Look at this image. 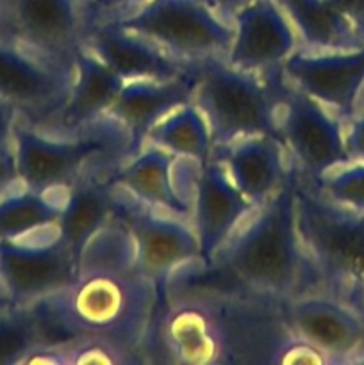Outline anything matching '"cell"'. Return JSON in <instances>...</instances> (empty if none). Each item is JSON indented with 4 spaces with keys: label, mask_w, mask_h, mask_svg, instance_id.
Wrapping results in <instances>:
<instances>
[{
    "label": "cell",
    "mask_w": 364,
    "mask_h": 365,
    "mask_svg": "<svg viewBox=\"0 0 364 365\" xmlns=\"http://www.w3.org/2000/svg\"><path fill=\"white\" fill-rule=\"evenodd\" d=\"M296 170L250 223L239 228L203 267L216 274L220 289L243 291L285 302L305 292H321L320 278L303 252L296 228Z\"/></svg>",
    "instance_id": "6da1fadb"
},
{
    "label": "cell",
    "mask_w": 364,
    "mask_h": 365,
    "mask_svg": "<svg viewBox=\"0 0 364 365\" xmlns=\"http://www.w3.org/2000/svg\"><path fill=\"white\" fill-rule=\"evenodd\" d=\"M163 296L139 269L82 273L59 291L31 303L43 344L103 337L146 359V344Z\"/></svg>",
    "instance_id": "7a4b0ae2"
},
{
    "label": "cell",
    "mask_w": 364,
    "mask_h": 365,
    "mask_svg": "<svg viewBox=\"0 0 364 365\" xmlns=\"http://www.w3.org/2000/svg\"><path fill=\"white\" fill-rule=\"evenodd\" d=\"M13 155L24 187L39 192L64 191L91 168H120L131 159V139L107 114L74 134H50L18 116Z\"/></svg>",
    "instance_id": "3957f363"
},
{
    "label": "cell",
    "mask_w": 364,
    "mask_h": 365,
    "mask_svg": "<svg viewBox=\"0 0 364 365\" xmlns=\"http://www.w3.org/2000/svg\"><path fill=\"white\" fill-rule=\"evenodd\" d=\"M193 64V103L206 116L213 148L248 135H275L285 78L280 70L270 73L245 71L225 57H209Z\"/></svg>",
    "instance_id": "277c9868"
},
{
    "label": "cell",
    "mask_w": 364,
    "mask_h": 365,
    "mask_svg": "<svg viewBox=\"0 0 364 365\" xmlns=\"http://www.w3.org/2000/svg\"><path fill=\"white\" fill-rule=\"evenodd\" d=\"M296 228L321 292L343 299L364 284V210L328 198L296 170Z\"/></svg>",
    "instance_id": "5b68a950"
},
{
    "label": "cell",
    "mask_w": 364,
    "mask_h": 365,
    "mask_svg": "<svg viewBox=\"0 0 364 365\" xmlns=\"http://www.w3.org/2000/svg\"><path fill=\"white\" fill-rule=\"evenodd\" d=\"M152 335L168 362L234 364L227 296L214 285L170 289L156 314Z\"/></svg>",
    "instance_id": "8992f818"
},
{
    "label": "cell",
    "mask_w": 364,
    "mask_h": 365,
    "mask_svg": "<svg viewBox=\"0 0 364 365\" xmlns=\"http://www.w3.org/2000/svg\"><path fill=\"white\" fill-rule=\"evenodd\" d=\"M113 21L145 36L184 63L227 57L234 39V25L214 13L203 0H150Z\"/></svg>",
    "instance_id": "52a82bcc"
},
{
    "label": "cell",
    "mask_w": 364,
    "mask_h": 365,
    "mask_svg": "<svg viewBox=\"0 0 364 365\" xmlns=\"http://www.w3.org/2000/svg\"><path fill=\"white\" fill-rule=\"evenodd\" d=\"M114 214L127 225L136 245L138 269L166 296L170 282L195 264H202L191 221L159 212L116 184Z\"/></svg>",
    "instance_id": "ba28073f"
},
{
    "label": "cell",
    "mask_w": 364,
    "mask_h": 365,
    "mask_svg": "<svg viewBox=\"0 0 364 365\" xmlns=\"http://www.w3.org/2000/svg\"><path fill=\"white\" fill-rule=\"evenodd\" d=\"M77 277V259L57 225L0 239V285L11 305H31Z\"/></svg>",
    "instance_id": "9c48e42d"
},
{
    "label": "cell",
    "mask_w": 364,
    "mask_h": 365,
    "mask_svg": "<svg viewBox=\"0 0 364 365\" xmlns=\"http://www.w3.org/2000/svg\"><path fill=\"white\" fill-rule=\"evenodd\" d=\"M278 130L298 164L296 170L310 182L352 164L345 146V121L288 81L278 109Z\"/></svg>",
    "instance_id": "30bf717a"
},
{
    "label": "cell",
    "mask_w": 364,
    "mask_h": 365,
    "mask_svg": "<svg viewBox=\"0 0 364 365\" xmlns=\"http://www.w3.org/2000/svg\"><path fill=\"white\" fill-rule=\"evenodd\" d=\"M74 82V66L50 63L13 39H0V96L13 102L20 116L45 128L64 106Z\"/></svg>",
    "instance_id": "8fae6325"
},
{
    "label": "cell",
    "mask_w": 364,
    "mask_h": 365,
    "mask_svg": "<svg viewBox=\"0 0 364 365\" xmlns=\"http://www.w3.org/2000/svg\"><path fill=\"white\" fill-rule=\"evenodd\" d=\"M13 41L50 63L74 66L84 45L82 0H6Z\"/></svg>",
    "instance_id": "7c38bea8"
},
{
    "label": "cell",
    "mask_w": 364,
    "mask_h": 365,
    "mask_svg": "<svg viewBox=\"0 0 364 365\" xmlns=\"http://www.w3.org/2000/svg\"><path fill=\"white\" fill-rule=\"evenodd\" d=\"M289 330L323 353L330 364H346L364 348V321L327 292H305L280 302Z\"/></svg>",
    "instance_id": "4fadbf2b"
},
{
    "label": "cell",
    "mask_w": 364,
    "mask_h": 365,
    "mask_svg": "<svg viewBox=\"0 0 364 365\" xmlns=\"http://www.w3.org/2000/svg\"><path fill=\"white\" fill-rule=\"evenodd\" d=\"M282 73L350 123L364 88V46L343 52H313L300 46L282 64Z\"/></svg>",
    "instance_id": "5bb4252c"
},
{
    "label": "cell",
    "mask_w": 364,
    "mask_h": 365,
    "mask_svg": "<svg viewBox=\"0 0 364 365\" xmlns=\"http://www.w3.org/2000/svg\"><path fill=\"white\" fill-rule=\"evenodd\" d=\"M257 207L232 182L227 168L211 157L200 164L193 187L191 225L200 245L203 267L238 232V227L252 216Z\"/></svg>",
    "instance_id": "9a60e30c"
},
{
    "label": "cell",
    "mask_w": 364,
    "mask_h": 365,
    "mask_svg": "<svg viewBox=\"0 0 364 365\" xmlns=\"http://www.w3.org/2000/svg\"><path fill=\"white\" fill-rule=\"evenodd\" d=\"M234 39L227 63L245 71L270 73L280 70L300 48L296 31L275 0H256L232 18Z\"/></svg>",
    "instance_id": "2e32d148"
},
{
    "label": "cell",
    "mask_w": 364,
    "mask_h": 365,
    "mask_svg": "<svg viewBox=\"0 0 364 365\" xmlns=\"http://www.w3.org/2000/svg\"><path fill=\"white\" fill-rule=\"evenodd\" d=\"M84 46L125 82L138 78L168 81L189 70V63L175 59L145 36L121 29L114 21L86 29Z\"/></svg>",
    "instance_id": "e0dca14e"
},
{
    "label": "cell",
    "mask_w": 364,
    "mask_h": 365,
    "mask_svg": "<svg viewBox=\"0 0 364 365\" xmlns=\"http://www.w3.org/2000/svg\"><path fill=\"white\" fill-rule=\"evenodd\" d=\"M195 73L189 63L188 73L168 81L138 78L127 81L107 116L125 128L131 139V157L143 148L150 128L177 107L193 102Z\"/></svg>",
    "instance_id": "ac0fdd59"
},
{
    "label": "cell",
    "mask_w": 364,
    "mask_h": 365,
    "mask_svg": "<svg viewBox=\"0 0 364 365\" xmlns=\"http://www.w3.org/2000/svg\"><path fill=\"white\" fill-rule=\"evenodd\" d=\"M285 145L275 135H248L227 146L213 148L239 191L259 209L284 185L293 168L285 163Z\"/></svg>",
    "instance_id": "d6986e66"
},
{
    "label": "cell",
    "mask_w": 364,
    "mask_h": 365,
    "mask_svg": "<svg viewBox=\"0 0 364 365\" xmlns=\"http://www.w3.org/2000/svg\"><path fill=\"white\" fill-rule=\"evenodd\" d=\"M123 84V78L82 45L74 61V82L66 102L54 120L39 130L50 134L79 132L109 110Z\"/></svg>",
    "instance_id": "ffe728a7"
},
{
    "label": "cell",
    "mask_w": 364,
    "mask_h": 365,
    "mask_svg": "<svg viewBox=\"0 0 364 365\" xmlns=\"http://www.w3.org/2000/svg\"><path fill=\"white\" fill-rule=\"evenodd\" d=\"M175 159L173 153L145 143L136 155L114 171V182L145 205L191 221L193 205L178 189Z\"/></svg>",
    "instance_id": "44dd1931"
},
{
    "label": "cell",
    "mask_w": 364,
    "mask_h": 365,
    "mask_svg": "<svg viewBox=\"0 0 364 365\" xmlns=\"http://www.w3.org/2000/svg\"><path fill=\"white\" fill-rule=\"evenodd\" d=\"M114 166H96L64 191L57 228L79 262L86 242L114 216Z\"/></svg>",
    "instance_id": "7402d4cb"
},
{
    "label": "cell",
    "mask_w": 364,
    "mask_h": 365,
    "mask_svg": "<svg viewBox=\"0 0 364 365\" xmlns=\"http://www.w3.org/2000/svg\"><path fill=\"white\" fill-rule=\"evenodd\" d=\"M295 27L300 46L313 52H343L364 46V39L328 0H275Z\"/></svg>",
    "instance_id": "603a6c76"
},
{
    "label": "cell",
    "mask_w": 364,
    "mask_h": 365,
    "mask_svg": "<svg viewBox=\"0 0 364 365\" xmlns=\"http://www.w3.org/2000/svg\"><path fill=\"white\" fill-rule=\"evenodd\" d=\"M175 157H188L203 164L213 155L209 123L193 102L177 107L157 121L146 134V141Z\"/></svg>",
    "instance_id": "cb8c5ba5"
},
{
    "label": "cell",
    "mask_w": 364,
    "mask_h": 365,
    "mask_svg": "<svg viewBox=\"0 0 364 365\" xmlns=\"http://www.w3.org/2000/svg\"><path fill=\"white\" fill-rule=\"evenodd\" d=\"M64 191L39 192L21 184L7 191L0 198V239H16L57 225Z\"/></svg>",
    "instance_id": "d4e9b609"
},
{
    "label": "cell",
    "mask_w": 364,
    "mask_h": 365,
    "mask_svg": "<svg viewBox=\"0 0 364 365\" xmlns=\"http://www.w3.org/2000/svg\"><path fill=\"white\" fill-rule=\"evenodd\" d=\"M138 269L136 245L127 225L114 214L82 248L77 274Z\"/></svg>",
    "instance_id": "484cf974"
},
{
    "label": "cell",
    "mask_w": 364,
    "mask_h": 365,
    "mask_svg": "<svg viewBox=\"0 0 364 365\" xmlns=\"http://www.w3.org/2000/svg\"><path fill=\"white\" fill-rule=\"evenodd\" d=\"M39 344L41 331L31 305L0 307V365H21Z\"/></svg>",
    "instance_id": "4316f807"
},
{
    "label": "cell",
    "mask_w": 364,
    "mask_h": 365,
    "mask_svg": "<svg viewBox=\"0 0 364 365\" xmlns=\"http://www.w3.org/2000/svg\"><path fill=\"white\" fill-rule=\"evenodd\" d=\"M59 355V365H136L145 362V356L127 346L103 337H71L54 342Z\"/></svg>",
    "instance_id": "83f0119b"
},
{
    "label": "cell",
    "mask_w": 364,
    "mask_h": 365,
    "mask_svg": "<svg viewBox=\"0 0 364 365\" xmlns=\"http://www.w3.org/2000/svg\"><path fill=\"white\" fill-rule=\"evenodd\" d=\"M314 184L334 202L350 209L364 210V163L328 173Z\"/></svg>",
    "instance_id": "f1b7e54d"
},
{
    "label": "cell",
    "mask_w": 364,
    "mask_h": 365,
    "mask_svg": "<svg viewBox=\"0 0 364 365\" xmlns=\"http://www.w3.org/2000/svg\"><path fill=\"white\" fill-rule=\"evenodd\" d=\"M150 0H89L84 6L86 29L91 25L113 21L121 16H127L132 11L139 9Z\"/></svg>",
    "instance_id": "f546056e"
},
{
    "label": "cell",
    "mask_w": 364,
    "mask_h": 365,
    "mask_svg": "<svg viewBox=\"0 0 364 365\" xmlns=\"http://www.w3.org/2000/svg\"><path fill=\"white\" fill-rule=\"evenodd\" d=\"M20 110L7 98L0 96V157L13 155V135Z\"/></svg>",
    "instance_id": "4dcf8cb0"
},
{
    "label": "cell",
    "mask_w": 364,
    "mask_h": 365,
    "mask_svg": "<svg viewBox=\"0 0 364 365\" xmlns=\"http://www.w3.org/2000/svg\"><path fill=\"white\" fill-rule=\"evenodd\" d=\"M345 146L352 163H364V113L350 121L345 134Z\"/></svg>",
    "instance_id": "1f68e13d"
},
{
    "label": "cell",
    "mask_w": 364,
    "mask_h": 365,
    "mask_svg": "<svg viewBox=\"0 0 364 365\" xmlns=\"http://www.w3.org/2000/svg\"><path fill=\"white\" fill-rule=\"evenodd\" d=\"M364 39V0H328Z\"/></svg>",
    "instance_id": "d6a6232c"
},
{
    "label": "cell",
    "mask_w": 364,
    "mask_h": 365,
    "mask_svg": "<svg viewBox=\"0 0 364 365\" xmlns=\"http://www.w3.org/2000/svg\"><path fill=\"white\" fill-rule=\"evenodd\" d=\"M211 9L216 14H220L223 20H227L228 24H232V18L238 11H241L243 7H246L248 4L256 2V0H203Z\"/></svg>",
    "instance_id": "836d02e7"
},
{
    "label": "cell",
    "mask_w": 364,
    "mask_h": 365,
    "mask_svg": "<svg viewBox=\"0 0 364 365\" xmlns=\"http://www.w3.org/2000/svg\"><path fill=\"white\" fill-rule=\"evenodd\" d=\"M20 184L14 166V157H0V198Z\"/></svg>",
    "instance_id": "e575fe53"
},
{
    "label": "cell",
    "mask_w": 364,
    "mask_h": 365,
    "mask_svg": "<svg viewBox=\"0 0 364 365\" xmlns=\"http://www.w3.org/2000/svg\"><path fill=\"white\" fill-rule=\"evenodd\" d=\"M345 302L346 305L352 307L357 314H359L360 319L364 321V284L357 285V287L350 289L348 292L345 294V298L341 299Z\"/></svg>",
    "instance_id": "d590c367"
},
{
    "label": "cell",
    "mask_w": 364,
    "mask_h": 365,
    "mask_svg": "<svg viewBox=\"0 0 364 365\" xmlns=\"http://www.w3.org/2000/svg\"><path fill=\"white\" fill-rule=\"evenodd\" d=\"M0 299H4V302H7L6 294H4V291H2V285H0ZM7 303H9V302H7Z\"/></svg>",
    "instance_id": "8d00e7d4"
},
{
    "label": "cell",
    "mask_w": 364,
    "mask_h": 365,
    "mask_svg": "<svg viewBox=\"0 0 364 365\" xmlns=\"http://www.w3.org/2000/svg\"><path fill=\"white\" fill-rule=\"evenodd\" d=\"M4 305H9V303L4 302V299H0V307H4Z\"/></svg>",
    "instance_id": "74e56055"
},
{
    "label": "cell",
    "mask_w": 364,
    "mask_h": 365,
    "mask_svg": "<svg viewBox=\"0 0 364 365\" xmlns=\"http://www.w3.org/2000/svg\"><path fill=\"white\" fill-rule=\"evenodd\" d=\"M88 2H89V0H82V6H86Z\"/></svg>",
    "instance_id": "f35d334b"
}]
</instances>
